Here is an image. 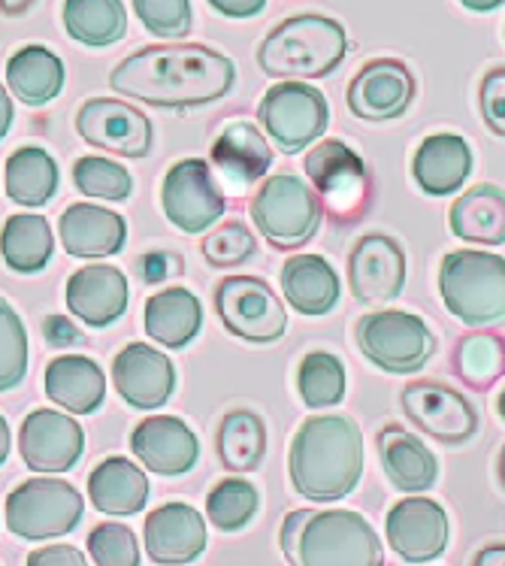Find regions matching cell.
I'll use <instances>...</instances> for the list:
<instances>
[{"label":"cell","instance_id":"obj_1","mask_svg":"<svg viewBox=\"0 0 505 566\" xmlns=\"http://www.w3.org/2000/svg\"><path fill=\"white\" fill-rule=\"evenodd\" d=\"M236 67L224 52L200 43L143 46L109 73L118 97L143 101L158 109H194L228 97Z\"/></svg>","mask_w":505,"mask_h":566},{"label":"cell","instance_id":"obj_2","mask_svg":"<svg viewBox=\"0 0 505 566\" xmlns=\"http://www.w3.org/2000/svg\"><path fill=\"white\" fill-rule=\"evenodd\" d=\"M291 485L312 503L348 497L364 475V437L348 416H309L291 442Z\"/></svg>","mask_w":505,"mask_h":566},{"label":"cell","instance_id":"obj_3","mask_svg":"<svg viewBox=\"0 0 505 566\" xmlns=\"http://www.w3.org/2000/svg\"><path fill=\"white\" fill-rule=\"evenodd\" d=\"M291 566H381V539L355 509H297L278 531Z\"/></svg>","mask_w":505,"mask_h":566},{"label":"cell","instance_id":"obj_4","mask_svg":"<svg viewBox=\"0 0 505 566\" xmlns=\"http://www.w3.org/2000/svg\"><path fill=\"white\" fill-rule=\"evenodd\" d=\"M348 55L343 22L322 12H299L278 22L257 46V67L282 82H309L330 76Z\"/></svg>","mask_w":505,"mask_h":566},{"label":"cell","instance_id":"obj_5","mask_svg":"<svg viewBox=\"0 0 505 566\" xmlns=\"http://www.w3.org/2000/svg\"><path fill=\"white\" fill-rule=\"evenodd\" d=\"M439 294L457 322L484 331L505 322V258L482 249H457L439 264Z\"/></svg>","mask_w":505,"mask_h":566},{"label":"cell","instance_id":"obj_6","mask_svg":"<svg viewBox=\"0 0 505 566\" xmlns=\"http://www.w3.org/2000/svg\"><path fill=\"white\" fill-rule=\"evenodd\" d=\"M322 200L297 174L266 176L249 203V216L278 252H294L318 233Z\"/></svg>","mask_w":505,"mask_h":566},{"label":"cell","instance_id":"obj_7","mask_svg":"<svg viewBox=\"0 0 505 566\" xmlns=\"http://www.w3.org/2000/svg\"><path fill=\"white\" fill-rule=\"evenodd\" d=\"M306 176L312 191L322 200L336 221L351 224L357 216H364L372 197V179H369L367 161L357 155L343 139H322L306 155Z\"/></svg>","mask_w":505,"mask_h":566},{"label":"cell","instance_id":"obj_8","mask_svg":"<svg viewBox=\"0 0 505 566\" xmlns=\"http://www.w3.org/2000/svg\"><path fill=\"white\" fill-rule=\"evenodd\" d=\"M85 503L76 488L64 479H28L7 497V527L28 543H46L67 536L82 521Z\"/></svg>","mask_w":505,"mask_h":566},{"label":"cell","instance_id":"obj_9","mask_svg":"<svg viewBox=\"0 0 505 566\" xmlns=\"http://www.w3.org/2000/svg\"><path fill=\"white\" fill-rule=\"evenodd\" d=\"M357 346L364 358L385 373H418L436 352V336L424 318L402 310H381L357 322Z\"/></svg>","mask_w":505,"mask_h":566},{"label":"cell","instance_id":"obj_10","mask_svg":"<svg viewBox=\"0 0 505 566\" xmlns=\"http://www.w3.org/2000/svg\"><path fill=\"white\" fill-rule=\"evenodd\" d=\"M257 118L285 155L309 149L330 122L327 97L309 82H276L257 106Z\"/></svg>","mask_w":505,"mask_h":566},{"label":"cell","instance_id":"obj_11","mask_svg":"<svg viewBox=\"0 0 505 566\" xmlns=\"http://www.w3.org/2000/svg\"><path fill=\"white\" fill-rule=\"evenodd\" d=\"M215 313L230 334L254 346H270L287 331L285 303L257 276H228L215 289Z\"/></svg>","mask_w":505,"mask_h":566},{"label":"cell","instance_id":"obj_12","mask_svg":"<svg viewBox=\"0 0 505 566\" xmlns=\"http://www.w3.org/2000/svg\"><path fill=\"white\" fill-rule=\"evenodd\" d=\"M161 207L182 233H203L224 216L228 200L207 161L185 158L164 176Z\"/></svg>","mask_w":505,"mask_h":566},{"label":"cell","instance_id":"obj_13","mask_svg":"<svg viewBox=\"0 0 505 566\" xmlns=\"http://www.w3.org/2000/svg\"><path fill=\"white\" fill-rule=\"evenodd\" d=\"M406 418L430 440L463 446L478 433V412L460 391L442 381H409L400 394Z\"/></svg>","mask_w":505,"mask_h":566},{"label":"cell","instance_id":"obj_14","mask_svg":"<svg viewBox=\"0 0 505 566\" xmlns=\"http://www.w3.org/2000/svg\"><path fill=\"white\" fill-rule=\"evenodd\" d=\"M80 137L118 158H146L151 149V122L127 101L92 97L76 113Z\"/></svg>","mask_w":505,"mask_h":566},{"label":"cell","instance_id":"obj_15","mask_svg":"<svg viewBox=\"0 0 505 566\" xmlns=\"http://www.w3.org/2000/svg\"><path fill=\"white\" fill-rule=\"evenodd\" d=\"M414 101V76L397 59H372L348 82V109L369 125L393 122L409 113Z\"/></svg>","mask_w":505,"mask_h":566},{"label":"cell","instance_id":"obj_16","mask_svg":"<svg viewBox=\"0 0 505 566\" xmlns=\"http://www.w3.org/2000/svg\"><path fill=\"white\" fill-rule=\"evenodd\" d=\"M348 285L357 301L385 306L406 289V252L388 233H364L348 254Z\"/></svg>","mask_w":505,"mask_h":566},{"label":"cell","instance_id":"obj_17","mask_svg":"<svg viewBox=\"0 0 505 566\" xmlns=\"http://www.w3.org/2000/svg\"><path fill=\"white\" fill-rule=\"evenodd\" d=\"M85 451V433L76 418L55 409H34L19 430V454L34 473H67Z\"/></svg>","mask_w":505,"mask_h":566},{"label":"cell","instance_id":"obj_18","mask_svg":"<svg viewBox=\"0 0 505 566\" xmlns=\"http://www.w3.org/2000/svg\"><path fill=\"white\" fill-rule=\"evenodd\" d=\"M385 536L406 564H430L449 545V515L430 497H406L388 512Z\"/></svg>","mask_w":505,"mask_h":566},{"label":"cell","instance_id":"obj_19","mask_svg":"<svg viewBox=\"0 0 505 566\" xmlns=\"http://www.w3.org/2000/svg\"><path fill=\"white\" fill-rule=\"evenodd\" d=\"M143 543L151 564L185 566L207 552V524L188 503H164L146 515Z\"/></svg>","mask_w":505,"mask_h":566},{"label":"cell","instance_id":"obj_20","mask_svg":"<svg viewBox=\"0 0 505 566\" xmlns=\"http://www.w3.org/2000/svg\"><path fill=\"white\" fill-rule=\"evenodd\" d=\"M113 381L118 397L134 409H161L172 397L176 388V370L172 360L146 346V343H130L113 360Z\"/></svg>","mask_w":505,"mask_h":566},{"label":"cell","instance_id":"obj_21","mask_svg":"<svg viewBox=\"0 0 505 566\" xmlns=\"http://www.w3.org/2000/svg\"><path fill=\"white\" fill-rule=\"evenodd\" d=\"M130 451L146 470L158 475H185L200 458V442L182 418H143L130 433Z\"/></svg>","mask_w":505,"mask_h":566},{"label":"cell","instance_id":"obj_22","mask_svg":"<svg viewBox=\"0 0 505 566\" xmlns=\"http://www.w3.org/2000/svg\"><path fill=\"white\" fill-rule=\"evenodd\" d=\"M127 279L118 266L88 264L67 279L70 313L92 327H106L127 310Z\"/></svg>","mask_w":505,"mask_h":566},{"label":"cell","instance_id":"obj_23","mask_svg":"<svg viewBox=\"0 0 505 566\" xmlns=\"http://www.w3.org/2000/svg\"><path fill=\"white\" fill-rule=\"evenodd\" d=\"M57 233L64 252L73 258H109L125 249L127 224L113 209L73 203L57 221Z\"/></svg>","mask_w":505,"mask_h":566},{"label":"cell","instance_id":"obj_24","mask_svg":"<svg viewBox=\"0 0 505 566\" xmlns=\"http://www.w3.org/2000/svg\"><path fill=\"white\" fill-rule=\"evenodd\" d=\"M376 451L385 475L391 479V485L402 494H424L436 485L439 461L424 442L412 437L400 424L379 430L376 437Z\"/></svg>","mask_w":505,"mask_h":566},{"label":"cell","instance_id":"obj_25","mask_svg":"<svg viewBox=\"0 0 505 566\" xmlns=\"http://www.w3.org/2000/svg\"><path fill=\"white\" fill-rule=\"evenodd\" d=\"M472 174V149L470 143L457 134H433L421 139L414 149L412 176L418 188L430 197H449Z\"/></svg>","mask_w":505,"mask_h":566},{"label":"cell","instance_id":"obj_26","mask_svg":"<svg viewBox=\"0 0 505 566\" xmlns=\"http://www.w3.org/2000/svg\"><path fill=\"white\" fill-rule=\"evenodd\" d=\"M88 497L94 509L113 515V518H127L137 515L149 500V479L127 458H104L88 475Z\"/></svg>","mask_w":505,"mask_h":566},{"label":"cell","instance_id":"obj_27","mask_svg":"<svg viewBox=\"0 0 505 566\" xmlns=\"http://www.w3.org/2000/svg\"><path fill=\"white\" fill-rule=\"evenodd\" d=\"M282 291L299 315H327L339 303V276L322 254H294L282 266Z\"/></svg>","mask_w":505,"mask_h":566},{"label":"cell","instance_id":"obj_28","mask_svg":"<svg viewBox=\"0 0 505 566\" xmlns=\"http://www.w3.org/2000/svg\"><path fill=\"white\" fill-rule=\"evenodd\" d=\"M212 161L233 182L252 186V182H261L266 170L273 167V149L257 125L228 122L212 143Z\"/></svg>","mask_w":505,"mask_h":566},{"label":"cell","instance_id":"obj_29","mask_svg":"<svg viewBox=\"0 0 505 566\" xmlns=\"http://www.w3.org/2000/svg\"><path fill=\"white\" fill-rule=\"evenodd\" d=\"M451 233L472 245L505 243V191L499 186L482 182L451 203Z\"/></svg>","mask_w":505,"mask_h":566},{"label":"cell","instance_id":"obj_30","mask_svg":"<svg viewBox=\"0 0 505 566\" xmlns=\"http://www.w3.org/2000/svg\"><path fill=\"white\" fill-rule=\"evenodd\" d=\"M46 397L70 416H88L106 397L104 370L85 355H64L46 367Z\"/></svg>","mask_w":505,"mask_h":566},{"label":"cell","instance_id":"obj_31","mask_svg":"<svg viewBox=\"0 0 505 566\" xmlns=\"http://www.w3.org/2000/svg\"><path fill=\"white\" fill-rule=\"evenodd\" d=\"M143 324L151 343L164 348H185L203 324V306L188 289H167L151 294L143 310Z\"/></svg>","mask_w":505,"mask_h":566},{"label":"cell","instance_id":"obj_32","mask_svg":"<svg viewBox=\"0 0 505 566\" xmlns=\"http://www.w3.org/2000/svg\"><path fill=\"white\" fill-rule=\"evenodd\" d=\"M7 85L28 106L55 101L64 88V64L46 46H22L7 61Z\"/></svg>","mask_w":505,"mask_h":566},{"label":"cell","instance_id":"obj_33","mask_svg":"<svg viewBox=\"0 0 505 566\" xmlns=\"http://www.w3.org/2000/svg\"><path fill=\"white\" fill-rule=\"evenodd\" d=\"M215 446H219L221 463L230 473H254L266 454L264 418L252 409H230L228 416L221 418Z\"/></svg>","mask_w":505,"mask_h":566},{"label":"cell","instance_id":"obj_34","mask_svg":"<svg viewBox=\"0 0 505 566\" xmlns=\"http://www.w3.org/2000/svg\"><path fill=\"white\" fill-rule=\"evenodd\" d=\"M57 191V164L46 149L24 146L7 161V195L22 207H46Z\"/></svg>","mask_w":505,"mask_h":566},{"label":"cell","instance_id":"obj_35","mask_svg":"<svg viewBox=\"0 0 505 566\" xmlns=\"http://www.w3.org/2000/svg\"><path fill=\"white\" fill-rule=\"evenodd\" d=\"M61 15L67 34L82 46H113L127 34V10L118 0H70Z\"/></svg>","mask_w":505,"mask_h":566},{"label":"cell","instance_id":"obj_36","mask_svg":"<svg viewBox=\"0 0 505 566\" xmlns=\"http://www.w3.org/2000/svg\"><path fill=\"white\" fill-rule=\"evenodd\" d=\"M52 228L43 216H10L0 231V254L15 273H36L52 258Z\"/></svg>","mask_w":505,"mask_h":566},{"label":"cell","instance_id":"obj_37","mask_svg":"<svg viewBox=\"0 0 505 566\" xmlns=\"http://www.w3.org/2000/svg\"><path fill=\"white\" fill-rule=\"evenodd\" d=\"M454 370L470 388L484 391L505 373V343L496 334H466L454 348Z\"/></svg>","mask_w":505,"mask_h":566},{"label":"cell","instance_id":"obj_38","mask_svg":"<svg viewBox=\"0 0 505 566\" xmlns=\"http://www.w3.org/2000/svg\"><path fill=\"white\" fill-rule=\"evenodd\" d=\"M297 391L309 409H330L345 397V364L330 352H309L297 367Z\"/></svg>","mask_w":505,"mask_h":566},{"label":"cell","instance_id":"obj_39","mask_svg":"<svg viewBox=\"0 0 505 566\" xmlns=\"http://www.w3.org/2000/svg\"><path fill=\"white\" fill-rule=\"evenodd\" d=\"M257 488L245 479H221L207 494V515L221 533H240L257 512Z\"/></svg>","mask_w":505,"mask_h":566},{"label":"cell","instance_id":"obj_40","mask_svg":"<svg viewBox=\"0 0 505 566\" xmlns=\"http://www.w3.org/2000/svg\"><path fill=\"white\" fill-rule=\"evenodd\" d=\"M73 182L85 197H101L113 203H122L134 191V179L125 167L101 155H85L73 164Z\"/></svg>","mask_w":505,"mask_h":566},{"label":"cell","instance_id":"obj_41","mask_svg":"<svg viewBox=\"0 0 505 566\" xmlns=\"http://www.w3.org/2000/svg\"><path fill=\"white\" fill-rule=\"evenodd\" d=\"M28 373V331L10 303L0 297V394L15 388Z\"/></svg>","mask_w":505,"mask_h":566},{"label":"cell","instance_id":"obj_42","mask_svg":"<svg viewBox=\"0 0 505 566\" xmlns=\"http://www.w3.org/2000/svg\"><path fill=\"white\" fill-rule=\"evenodd\" d=\"M200 249H203L207 264H212L215 270H233L252 258L257 243H254V233L242 221H224L209 233Z\"/></svg>","mask_w":505,"mask_h":566},{"label":"cell","instance_id":"obj_43","mask_svg":"<svg viewBox=\"0 0 505 566\" xmlns=\"http://www.w3.org/2000/svg\"><path fill=\"white\" fill-rule=\"evenodd\" d=\"M88 552L97 566H139L137 536L118 521H104L88 533Z\"/></svg>","mask_w":505,"mask_h":566},{"label":"cell","instance_id":"obj_44","mask_svg":"<svg viewBox=\"0 0 505 566\" xmlns=\"http://www.w3.org/2000/svg\"><path fill=\"white\" fill-rule=\"evenodd\" d=\"M146 31L161 40H182L191 31L194 12L188 0H137L134 3Z\"/></svg>","mask_w":505,"mask_h":566},{"label":"cell","instance_id":"obj_45","mask_svg":"<svg viewBox=\"0 0 505 566\" xmlns=\"http://www.w3.org/2000/svg\"><path fill=\"white\" fill-rule=\"evenodd\" d=\"M478 109L484 125L496 137H505V67L487 70L478 85Z\"/></svg>","mask_w":505,"mask_h":566},{"label":"cell","instance_id":"obj_46","mask_svg":"<svg viewBox=\"0 0 505 566\" xmlns=\"http://www.w3.org/2000/svg\"><path fill=\"white\" fill-rule=\"evenodd\" d=\"M182 273V258L172 252H149L139 258V276L149 285H158L167 276H179Z\"/></svg>","mask_w":505,"mask_h":566},{"label":"cell","instance_id":"obj_47","mask_svg":"<svg viewBox=\"0 0 505 566\" xmlns=\"http://www.w3.org/2000/svg\"><path fill=\"white\" fill-rule=\"evenodd\" d=\"M28 566H88L85 555H82L80 548H73V545H43V548H36L28 555Z\"/></svg>","mask_w":505,"mask_h":566},{"label":"cell","instance_id":"obj_48","mask_svg":"<svg viewBox=\"0 0 505 566\" xmlns=\"http://www.w3.org/2000/svg\"><path fill=\"white\" fill-rule=\"evenodd\" d=\"M43 336H46L49 346L55 348H70V346H82L85 343V336L80 334V327L64 318V315H49L46 322H43Z\"/></svg>","mask_w":505,"mask_h":566},{"label":"cell","instance_id":"obj_49","mask_svg":"<svg viewBox=\"0 0 505 566\" xmlns=\"http://www.w3.org/2000/svg\"><path fill=\"white\" fill-rule=\"evenodd\" d=\"M264 0H212V10L230 19H252L257 12H264Z\"/></svg>","mask_w":505,"mask_h":566},{"label":"cell","instance_id":"obj_50","mask_svg":"<svg viewBox=\"0 0 505 566\" xmlns=\"http://www.w3.org/2000/svg\"><path fill=\"white\" fill-rule=\"evenodd\" d=\"M472 566H505V545H484Z\"/></svg>","mask_w":505,"mask_h":566},{"label":"cell","instance_id":"obj_51","mask_svg":"<svg viewBox=\"0 0 505 566\" xmlns=\"http://www.w3.org/2000/svg\"><path fill=\"white\" fill-rule=\"evenodd\" d=\"M10 125H12V101H10V94H7V88L0 85V139L7 137Z\"/></svg>","mask_w":505,"mask_h":566},{"label":"cell","instance_id":"obj_52","mask_svg":"<svg viewBox=\"0 0 505 566\" xmlns=\"http://www.w3.org/2000/svg\"><path fill=\"white\" fill-rule=\"evenodd\" d=\"M7 454H10V424L0 416V463L7 461Z\"/></svg>","mask_w":505,"mask_h":566},{"label":"cell","instance_id":"obj_53","mask_svg":"<svg viewBox=\"0 0 505 566\" xmlns=\"http://www.w3.org/2000/svg\"><path fill=\"white\" fill-rule=\"evenodd\" d=\"M463 7H466V10H472V12H478V10H496V7H499V0H463Z\"/></svg>","mask_w":505,"mask_h":566},{"label":"cell","instance_id":"obj_54","mask_svg":"<svg viewBox=\"0 0 505 566\" xmlns=\"http://www.w3.org/2000/svg\"><path fill=\"white\" fill-rule=\"evenodd\" d=\"M496 475H499V485H503L505 491V442L503 449H499V461H496Z\"/></svg>","mask_w":505,"mask_h":566},{"label":"cell","instance_id":"obj_55","mask_svg":"<svg viewBox=\"0 0 505 566\" xmlns=\"http://www.w3.org/2000/svg\"><path fill=\"white\" fill-rule=\"evenodd\" d=\"M496 409H499V418L505 421V388L499 391V400H496Z\"/></svg>","mask_w":505,"mask_h":566},{"label":"cell","instance_id":"obj_56","mask_svg":"<svg viewBox=\"0 0 505 566\" xmlns=\"http://www.w3.org/2000/svg\"><path fill=\"white\" fill-rule=\"evenodd\" d=\"M503 34H505V31H503Z\"/></svg>","mask_w":505,"mask_h":566}]
</instances>
